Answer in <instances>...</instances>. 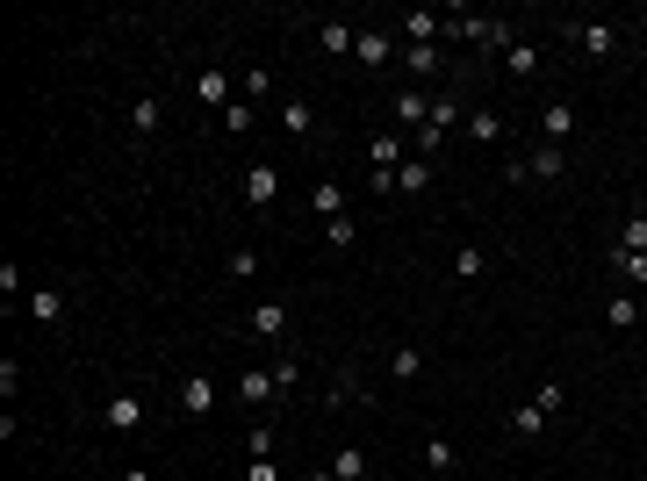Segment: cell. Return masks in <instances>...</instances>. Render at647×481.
<instances>
[{"instance_id": "cell-1", "label": "cell", "mask_w": 647, "mask_h": 481, "mask_svg": "<svg viewBox=\"0 0 647 481\" xmlns=\"http://www.w3.org/2000/svg\"><path fill=\"white\" fill-rule=\"evenodd\" d=\"M540 137H547V144H568V137H575V108H568V101H547V108H540Z\"/></svg>"}, {"instance_id": "cell-2", "label": "cell", "mask_w": 647, "mask_h": 481, "mask_svg": "<svg viewBox=\"0 0 647 481\" xmlns=\"http://www.w3.org/2000/svg\"><path fill=\"white\" fill-rule=\"evenodd\" d=\"M181 409L187 417H209V409H216V381H209V374H187L181 381Z\"/></svg>"}, {"instance_id": "cell-3", "label": "cell", "mask_w": 647, "mask_h": 481, "mask_svg": "<svg viewBox=\"0 0 647 481\" xmlns=\"http://www.w3.org/2000/svg\"><path fill=\"white\" fill-rule=\"evenodd\" d=\"M144 424V402L137 395H108V431H137Z\"/></svg>"}, {"instance_id": "cell-4", "label": "cell", "mask_w": 647, "mask_h": 481, "mask_svg": "<svg viewBox=\"0 0 647 481\" xmlns=\"http://www.w3.org/2000/svg\"><path fill=\"white\" fill-rule=\"evenodd\" d=\"M396 122H410V130H425V122H432V101L417 94V87H403V94H396Z\"/></svg>"}, {"instance_id": "cell-5", "label": "cell", "mask_w": 647, "mask_h": 481, "mask_svg": "<svg viewBox=\"0 0 647 481\" xmlns=\"http://www.w3.org/2000/svg\"><path fill=\"white\" fill-rule=\"evenodd\" d=\"M288 331V302H260L252 309V338H280Z\"/></svg>"}, {"instance_id": "cell-6", "label": "cell", "mask_w": 647, "mask_h": 481, "mask_svg": "<svg viewBox=\"0 0 647 481\" xmlns=\"http://www.w3.org/2000/svg\"><path fill=\"white\" fill-rule=\"evenodd\" d=\"M274 188H280L274 166H252V173H245V201H252V208H267V201H274Z\"/></svg>"}, {"instance_id": "cell-7", "label": "cell", "mask_w": 647, "mask_h": 481, "mask_svg": "<svg viewBox=\"0 0 647 481\" xmlns=\"http://www.w3.org/2000/svg\"><path fill=\"white\" fill-rule=\"evenodd\" d=\"M575 43H583L590 58H604V51L619 43V29H612V22H583V29H575Z\"/></svg>"}, {"instance_id": "cell-8", "label": "cell", "mask_w": 647, "mask_h": 481, "mask_svg": "<svg viewBox=\"0 0 647 481\" xmlns=\"http://www.w3.org/2000/svg\"><path fill=\"white\" fill-rule=\"evenodd\" d=\"M238 395H245V402H274L280 388H274V374H260V367H245V374H238Z\"/></svg>"}, {"instance_id": "cell-9", "label": "cell", "mask_w": 647, "mask_h": 481, "mask_svg": "<svg viewBox=\"0 0 647 481\" xmlns=\"http://www.w3.org/2000/svg\"><path fill=\"white\" fill-rule=\"evenodd\" d=\"M439 29H446V22H439V14H425V7H417V14H403V36H410V51H417V43H432Z\"/></svg>"}, {"instance_id": "cell-10", "label": "cell", "mask_w": 647, "mask_h": 481, "mask_svg": "<svg viewBox=\"0 0 647 481\" xmlns=\"http://www.w3.org/2000/svg\"><path fill=\"white\" fill-rule=\"evenodd\" d=\"M317 43H324V51H331V58H346V51H353V43H360V36H353V29H346V22H324V29H317Z\"/></svg>"}, {"instance_id": "cell-11", "label": "cell", "mask_w": 647, "mask_h": 481, "mask_svg": "<svg viewBox=\"0 0 647 481\" xmlns=\"http://www.w3.org/2000/svg\"><path fill=\"white\" fill-rule=\"evenodd\" d=\"M511 431H518V438H540V431H547V409H540V402L511 409Z\"/></svg>"}, {"instance_id": "cell-12", "label": "cell", "mask_w": 647, "mask_h": 481, "mask_svg": "<svg viewBox=\"0 0 647 481\" xmlns=\"http://www.w3.org/2000/svg\"><path fill=\"white\" fill-rule=\"evenodd\" d=\"M159 115H166V108H159V94H144L137 108H130V130H137V137H152V130H159Z\"/></svg>"}, {"instance_id": "cell-13", "label": "cell", "mask_w": 647, "mask_h": 481, "mask_svg": "<svg viewBox=\"0 0 647 481\" xmlns=\"http://www.w3.org/2000/svg\"><path fill=\"white\" fill-rule=\"evenodd\" d=\"M396 188L425 194V188H432V159H410V166H396Z\"/></svg>"}, {"instance_id": "cell-14", "label": "cell", "mask_w": 647, "mask_h": 481, "mask_svg": "<svg viewBox=\"0 0 647 481\" xmlns=\"http://www.w3.org/2000/svg\"><path fill=\"white\" fill-rule=\"evenodd\" d=\"M309 201H317V216H324V223H331V216H346V188H338V180H324Z\"/></svg>"}, {"instance_id": "cell-15", "label": "cell", "mask_w": 647, "mask_h": 481, "mask_svg": "<svg viewBox=\"0 0 647 481\" xmlns=\"http://www.w3.org/2000/svg\"><path fill=\"white\" fill-rule=\"evenodd\" d=\"M561 166H568V159H561V144H540V151H533V166H525V173H540V180H561Z\"/></svg>"}, {"instance_id": "cell-16", "label": "cell", "mask_w": 647, "mask_h": 481, "mask_svg": "<svg viewBox=\"0 0 647 481\" xmlns=\"http://www.w3.org/2000/svg\"><path fill=\"white\" fill-rule=\"evenodd\" d=\"M29 316H36V323H58V316H65V302H58L51 288H36V294H29Z\"/></svg>"}, {"instance_id": "cell-17", "label": "cell", "mask_w": 647, "mask_h": 481, "mask_svg": "<svg viewBox=\"0 0 647 481\" xmlns=\"http://www.w3.org/2000/svg\"><path fill=\"white\" fill-rule=\"evenodd\" d=\"M331 475H338V481H360V475H368V460H360V446H338V460H331Z\"/></svg>"}, {"instance_id": "cell-18", "label": "cell", "mask_w": 647, "mask_h": 481, "mask_svg": "<svg viewBox=\"0 0 647 481\" xmlns=\"http://www.w3.org/2000/svg\"><path fill=\"white\" fill-rule=\"evenodd\" d=\"M194 94H201V101H223V108H230V72H201V80H194Z\"/></svg>"}, {"instance_id": "cell-19", "label": "cell", "mask_w": 647, "mask_h": 481, "mask_svg": "<svg viewBox=\"0 0 647 481\" xmlns=\"http://www.w3.org/2000/svg\"><path fill=\"white\" fill-rule=\"evenodd\" d=\"M223 130H230V137H252V101H230V108H223Z\"/></svg>"}, {"instance_id": "cell-20", "label": "cell", "mask_w": 647, "mask_h": 481, "mask_svg": "<svg viewBox=\"0 0 647 481\" xmlns=\"http://www.w3.org/2000/svg\"><path fill=\"white\" fill-rule=\"evenodd\" d=\"M309 122H317V115H309V101H288V108H280V130H295V137H309Z\"/></svg>"}, {"instance_id": "cell-21", "label": "cell", "mask_w": 647, "mask_h": 481, "mask_svg": "<svg viewBox=\"0 0 647 481\" xmlns=\"http://www.w3.org/2000/svg\"><path fill=\"white\" fill-rule=\"evenodd\" d=\"M467 137H475V144H489V137H504V122H496V108H475V122H467Z\"/></svg>"}, {"instance_id": "cell-22", "label": "cell", "mask_w": 647, "mask_h": 481, "mask_svg": "<svg viewBox=\"0 0 647 481\" xmlns=\"http://www.w3.org/2000/svg\"><path fill=\"white\" fill-rule=\"evenodd\" d=\"M417 367H425V360H417V345H396V360H388V374H396V381H417Z\"/></svg>"}, {"instance_id": "cell-23", "label": "cell", "mask_w": 647, "mask_h": 481, "mask_svg": "<svg viewBox=\"0 0 647 481\" xmlns=\"http://www.w3.org/2000/svg\"><path fill=\"white\" fill-rule=\"evenodd\" d=\"M353 51H360V65H381V58H388V36H381V29H368Z\"/></svg>"}, {"instance_id": "cell-24", "label": "cell", "mask_w": 647, "mask_h": 481, "mask_svg": "<svg viewBox=\"0 0 647 481\" xmlns=\"http://www.w3.org/2000/svg\"><path fill=\"white\" fill-rule=\"evenodd\" d=\"M604 316H612V323H619V331H626V323H633V316H641V302H633V294H612V302H604Z\"/></svg>"}, {"instance_id": "cell-25", "label": "cell", "mask_w": 647, "mask_h": 481, "mask_svg": "<svg viewBox=\"0 0 647 481\" xmlns=\"http://www.w3.org/2000/svg\"><path fill=\"white\" fill-rule=\"evenodd\" d=\"M619 274H626L633 288H647V252H619Z\"/></svg>"}, {"instance_id": "cell-26", "label": "cell", "mask_w": 647, "mask_h": 481, "mask_svg": "<svg viewBox=\"0 0 647 481\" xmlns=\"http://www.w3.org/2000/svg\"><path fill=\"white\" fill-rule=\"evenodd\" d=\"M324 237H331V245H353V237H360V223H353V216H331V223H324Z\"/></svg>"}, {"instance_id": "cell-27", "label": "cell", "mask_w": 647, "mask_h": 481, "mask_svg": "<svg viewBox=\"0 0 647 481\" xmlns=\"http://www.w3.org/2000/svg\"><path fill=\"white\" fill-rule=\"evenodd\" d=\"M374 173H396V137H374Z\"/></svg>"}, {"instance_id": "cell-28", "label": "cell", "mask_w": 647, "mask_h": 481, "mask_svg": "<svg viewBox=\"0 0 647 481\" xmlns=\"http://www.w3.org/2000/svg\"><path fill=\"white\" fill-rule=\"evenodd\" d=\"M425 460H432V475H446V467H454V446H446V438H432V446H425Z\"/></svg>"}, {"instance_id": "cell-29", "label": "cell", "mask_w": 647, "mask_h": 481, "mask_svg": "<svg viewBox=\"0 0 647 481\" xmlns=\"http://www.w3.org/2000/svg\"><path fill=\"white\" fill-rule=\"evenodd\" d=\"M626 252H647V216H626Z\"/></svg>"}, {"instance_id": "cell-30", "label": "cell", "mask_w": 647, "mask_h": 481, "mask_svg": "<svg viewBox=\"0 0 647 481\" xmlns=\"http://www.w3.org/2000/svg\"><path fill=\"white\" fill-rule=\"evenodd\" d=\"M267 374H274V388H280V395H288V388L302 381V367H295V360H280V367H267Z\"/></svg>"}, {"instance_id": "cell-31", "label": "cell", "mask_w": 647, "mask_h": 481, "mask_svg": "<svg viewBox=\"0 0 647 481\" xmlns=\"http://www.w3.org/2000/svg\"><path fill=\"white\" fill-rule=\"evenodd\" d=\"M245 481H280V475H274V460H252V467H245Z\"/></svg>"}, {"instance_id": "cell-32", "label": "cell", "mask_w": 647, "mask_h": 481, "mask_svg": "<svg viewBox=\"0 0 647 481\" xmlns=\"http://www.w3.org/2000/svg\"><path fill=\"white\" fill-rule=\"evenodd\" d=\"M123 481H152V475H137V467H130V475H123Z\"/></svg>"}]
</instances>
